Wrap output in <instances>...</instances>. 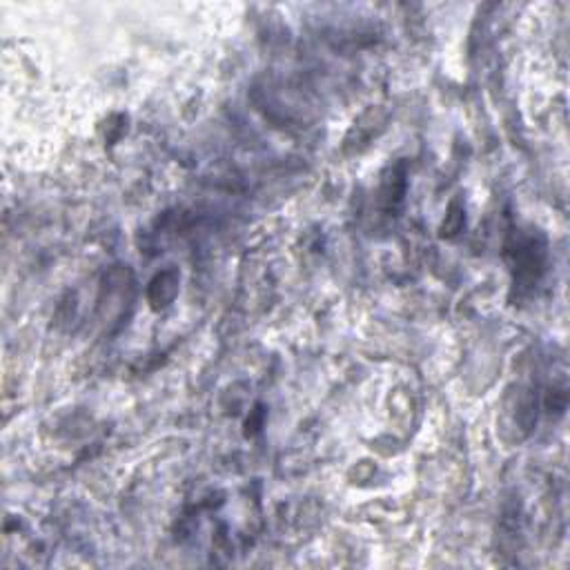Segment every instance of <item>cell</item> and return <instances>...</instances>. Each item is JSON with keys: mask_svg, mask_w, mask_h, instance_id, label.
I'll return each instance as SVG.
<instances>
[{"mask_svg": "<svg viewBox=\"0 0 570 570\" xmlns=\"http://www.w3.org/2000/svg\"><path fill=\"white\" fill-rule=\"evenodd\" d=\"M176 290H178V277H176V272H172V269H169V272L159 274V277L152 281V288H150V301H152V305L154 308L167 305L174 298Z\"/></svg>", "mask_w": 570, "mask_h": 570, "instance_id": "6da1fadb", "label": "cell"}, {"mask_svg": "<svg viewBox=\"0 0 570 570\" xmlns=\"http://www.w3.org/2000/svg\"><path fill=\"white\" fill-rule=\"evenodd\" d=\"M406 194V176L404 172H392V176L383 185V201L388 203V207H396L404 201Z\"/></svg>", "mask_w": 570, "mask_h": 570, "instance_id": "7a4b0ae2", "label": "cell"}, {"mask_svg": "<svg viewBox=\"0 0 570 570\" xmlns=\"http://www.w3.org/2000/svg\"><path fill=\"white\" fill-rule=\"evenodd\" d=\"M461 227H463V207H459V203H452L450 212L446 214L444 227H441V234L454 236V234H459Z\"/></svg>", "mask_w": 570, "mask_h": 570, "instance_id": "3957f363", "label": "cell"}]
</instances>
